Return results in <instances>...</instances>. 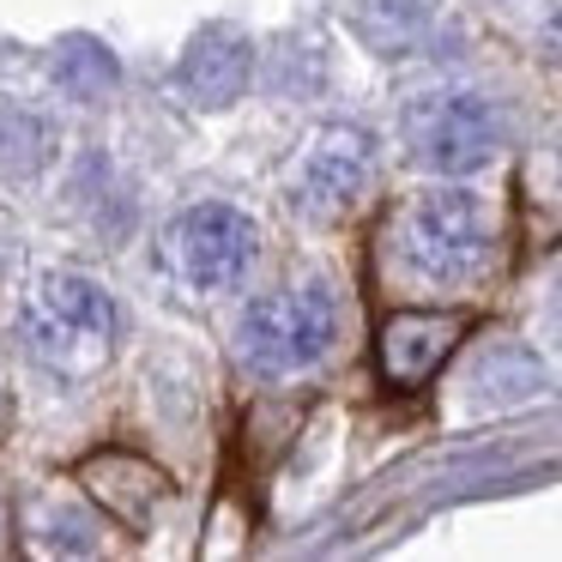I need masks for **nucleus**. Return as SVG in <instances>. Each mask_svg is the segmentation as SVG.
<instances>
[{"instance_id":"nucleus-1","label":"nucleus","mask_w":562,"mask_h":562,"mask_svg":"<svg viewBox=\"0 0 562 562\" xmlns=\"http://www.w3.org/2000/svg\"><path fill=\"white\" fill-rule=\"evenodd\" d=\"M400 255L424 284H472L496 255V218L472 188H429L400 224Z\"/></svg>"},{"instance_id":"nucleus-2","label":"nucleus","mask_w":562,"mask_h":562,"mask_svg":"<svg viewBox=\"0 0 562 562\" xmlns=\"http://www.w3.org/2000/svg\"><path fill=\"white\" fill-rule=\"evenodd\" d=\"M236 339H243L248 369H260V375H296V369L321 363L333 351V339H339V296L321 279L291 284L279 296H260V303H248Z\"/></svg>"},{"instance_id":"nucleus-3","label":"nucleus","mask_w":562,"mask_h":562,"mask_svg":"<svg viewBox=\"0 0 562 562\" xmlns=\"http://www.w3.org/2000/svg\"><path fill=\"white\" fill-rule=\"evenodd\" d=\"M25 345L55 369H91L115 345V303L103 284L79 272H49L37 279L25 303Z\"/></svg>"},{"instance_id":"nucleus-4","label":"nucleus","mask_w":562,"mask_h":562,"mask_svg":"<svg viewBox=\"0 0 562 562\" xmlns=\"http://www.w3.org/2000/svg\"><path fill=\"white\" fill-rule=\"evenodd\" d=\"M405 146L424 170L465 176L496 158L502 110L484 91H424V98L405 103Z\"/></svg>"},{"instance_id":"nucleus-5","label":"nucleus","mask_w":562,"mask_h":562,"mask_svg":"<svg viewBox=\"0 0 562 562\" xmlns=\"http://www.w3.org/2000/svg\"><path fill=\"white\" fill-rule=\"evenodd\" d=\"M260 255V231L248 212L236 206H194L164 231V267L176 284L212 296V291H236L248 279Z\"/></svg>"},{"instance_id":"nucleus-6","label":"nucleus","mask_w":562,"mask_h":562,"mask_svg":"<svg viewBox=\"0 0 562 562\" xmlns=\"http://www.w3.org/2000/svg\"><path fill=\"white\" fill-rule=\"evenodd\" d=\"M375 182V146L363 127H327L296 164V206L308 218H339Z\"/></svg>"},{"instance_id":"nucleus-7","label":"nucleus","mask_w":562,"mask_h":562,"mask_svg":"<svg viewBox=\"0 0 562 562\" xmlns=\"http://www.w3.org/2000/svg\"><path fill=\"white\" fill-rule=\"evenodd\" d=\"M465 315H436V308H400V315L381 327V375L393 387H424L448 351L460 345Z\"/></svg>"},{"instance_id":"nucleus-8","label":"nucleus","mask_w":562,"mask_h":562,"mask_svg":"<svg viewBox=\"0 0 562 562\" xmlns=\"http://www.w3.org/2000/svg\"><path fill=\"white\" fill-rule=\"evenodd\" d=\"M243 74H248V49H243L236 37H218V55H212V43H206V55H194V61L182 67V79H188V86H194L206 103L236 98Z\"/></svg>"},{"instance_id":"nucleus-9","label":"nucleus","mask_w":562,"mask_h":562,"mask_svg":"<svg viewBox=\"0 0 562 562\" xmlns=\"http://www.w3.org/2000/svg\"><path fill=\"white\" fill-rule=\"evenodd\" d=\"M544 49H550V55H557V61H562V7H557V13H550V25H544Z\"/></svg>"},{"instance_id":"nucleus-10","label":"nucleus","mask_w":562,"mask_h":562,"mask_svg":"<svg viewBox=\"0 0 562 562\" xmlns=\"http://www.w3.org/2000/svg\"><path fill=\"white\" fill-rule=\"evenodd\" d=\"M550 327H557V339H562V291H557V303H550Z\"/></svg>"}]
</instances>
